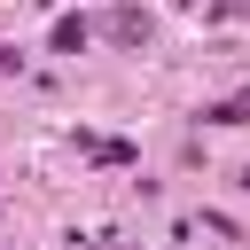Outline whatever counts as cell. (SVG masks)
<instances>
[{"label": "cell", "mask_w": 250, "mask_h": 250, "mask_svg": "<svg viewBox=\"0 0 250 250\" xmlns=\"http://www.w3.org/2000/svg\"><path fill=\"white\" fill-rule=\"evenodd\" d=\"M78 47H86V23L62 16V23H55V55H78Z\"/></svg>", "instance_id": "cell-1"}]
</instances>
